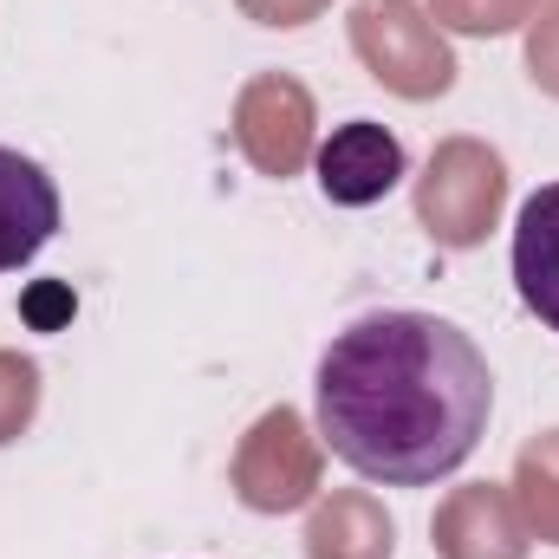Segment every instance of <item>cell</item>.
<instances>
[{"instance_id":"obj_13","label":"cell","mask_w":559,"mask_h":559,"mask_svg":"<svg viewBox=\"0 0 559 559\" xmlns=\"http://www.w3.org/2000/svg\"><path fill=\"white\" fill-rule=\"evenodd\" d=\"M39 411V365L20 352H0V442H13Z\"/></svg>"},{"instance_id":"obj_6","label":"cell","mask_w":559,"mask_h":559,"mask_svg":"<svg viewBox=\"0 0 559 559\" xmlns=\"http://www.w3.org/2000/svg\"><path fill=\"white\" fill-rule=\"evenodd\" d=\"M397 182H404V143L391 138L384 124L352 118V124H338L332 138L319 143V189H325V202H338V209H371V202H384Z\"/></svg>"},{"instance_id":"obj_11","label":"cell","mask_w":559,"mask_h":559,"mask_svg":"<svg viewBox=\"0 0 559 559\" xmlns=\"http://www.w3.org/2000/svg\"><path fill=\"white\" fill-rule=\"evenodd\" d=\"M514 508H521V521L540 540L559 547V429L534 436L521 449V462H514Z\"/></svg>"},{"instance_id":"obj_7","label":"cell","mask_w":559,"mask_h":559,"mask_svg":"<svg viewBox=\"0 0 559 559\" xmlns=\"http://www.w3.org/2000/svg\"><path fill=\"white\" fill-rule=\"evenodd\" d=\"M429 534H436V554L442 559H527V521H521L514 495L495 488V481L455 488L436 508Z\"/></svg>"},{"instance_id":"obj_15","label":"cell","mask_w":559,"mask_h":559,"mask_svg":"<svg viewBox=\"0 0 559 559\" xmlns=\"http://www.w3.org/2000/svg\"><path fill=\"white\" fill-rule=\"evenodd\" d=\"M261 26H306V20H319L325 13V0H241Z\"/></svg>"},{"instance_id":"obj_16","label":"cell","mask_w":559,"mask_h":559,"mask_svg":"<svg viewBox=\"0 0 559 559\" xmlns=\"http://www.w3.org/2000/svg\"><path fill=\"white\" fill-rule=\"evenodd\" d=\"M547 13H559V0H554V7H547Z\"/></svg>"},{"instance_id":"obj_4","label":"cell","mask_w":559,"mask_h":559,"mask_svg":"<svg viewBox=\"0 0 559 559\" xmlns=\"http://www.w3.org/2000/svg\"><path fill=\"white\" fill-rule=\"evenodd\" d=\"M312 488H319V442L306 436L299 411L280 404L248 429V442L235 455V495L254 514H286V508L312 501Z\"/></svg>"},{"instance_id":"obj_3","label":"cell","mask_w":559,"mask_h":559,"mask_svg":"<svg viewBox=\"0 0 559 559\" xmlns=\"http://www.w3.org/2000/svg\"><path fill=\"white\" fill-rule=\"evenodd\" d=\"M508 195V169L488 143L475 138H449L417 182V222L442 241V248H475Z\"/></svg>"},{"instance_id":"obj_9","label":"cell","mask_w":559,"mask_h":559,"mask_svg":"<svg viewBox=\"0 0 559 559\" xmlns=\"http://www.w3.org/2000/svg\"><path fill=\"white\" fill-rule=\"evenodd\" d=\"M514 286L527 299V312L559 332V182L534 189L521 202V222H514Z\"/></svg>"},{"instance_id":"obj_5","label":"cell","mask_w":559,"mask_h":559,"mask_svg":"<svg viewBox=\"0 0 559 559\" xmlns=\"http://www.w3.org/2000/svg\"><path fill=\"white\" fill-rule=\"evenodd\" d=\"M312 98H306V85L299 79H286V72H261L248 92H241V105H235V138L248 150V163L261 169V176H274L286 182L306 156H312Z\"/></svg>"},{"instance_id":"obj_10","label":"cell","mask_w":559,"mask_h":559,"mask_svg":"<svg viewBox=\"0 0 559 559\" xmlns=\"http://www.w3.org/2000/svg\"><path fill=\"white\" fill-rule=\"evenodd\" d=\"M306 554L312 559H391V514L371 495H332V501H319V514L306 527Z\"/></svg>"},{"instance_id":"obj_1","label":"cell","mask_w":559,"mask_h":559,"mask_svg":"<svg viewBox=\"0 0 559 559\" xmlns=\"http://www.w3.org/2000/svg\"><path fill=\"white\" fill-rule=\"evenodd\" d=\"M495 411L475 338L436 312H365L319 358L325 449L384 488L455 475Z\"/></svg>"},{"instance_id":"obj_2","label":"cell","mask_w":559,"mask_h":559,"mask_svg":"<svg viewBox=\"0 0 559 559\" xmlns=\"http://www.w3.org/2000/svg\"><path fill=\"white\" fill-rule=\"evenodd\" d=\"M352 46H358L365 72L397 98H442L455 85V52L442 46V26L417 0H358Z\"/></svg>"},{"instance_id":"obj_14","label":"cell","mask_w":559,"mask_h":559,"mask_svg":"<svg viewBox=\"0 0 559 559\" xmlns=\"http://www.w3.org/2000/svg\"><path fill=\"white\" fill-rule=\"evenodd\" d=\"M527 66H534V79L559 98V13H540V26L527 33Z\"/></svg>"},{"instance_id":"obj_12","label":"cell","mask_w":559,"mask_h":559,"mask_svg":"<svg viewBox=\"0 0 559 559\" xmlns=\"http://www.w3.org/2000/svg\"><path fill=\"white\" fill-rule=\"evenodd\" d=\"M436 26H455V33H508L521 20L540 13V0H429Z\"/></svg>"},{"instance_id":"obj_8","label":"cell","mask_w":559,"mask_h":559,"mask_svg":"<svg viewBox=\"0 0 559 559\" xmlns=\"http://www.w3.org/2000/svg\"><path fill=\"white\" fill-rule=\"evenodd\" d=\"M59 222H66L59 182L33 156H20V150L0 143V274L26 267L59 235Z\"/></svg>"}]
</instances>
